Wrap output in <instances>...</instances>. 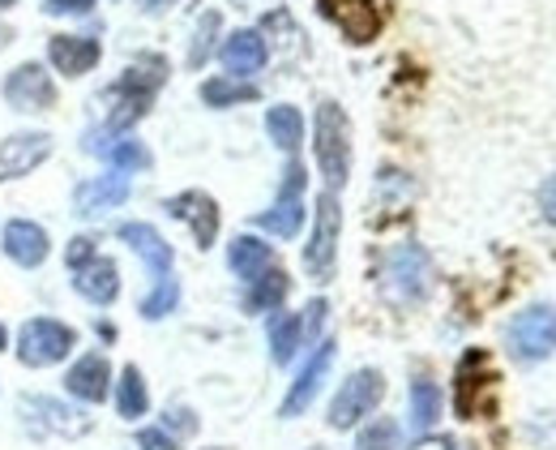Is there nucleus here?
<instances>
[{
    "label": "nucleus",
    "instance_id": "27",
    "mask_svg": "<svg viewBox=\"0 0 556 450\" xmlns=\"http://www.w3.org/2000/svg\"><path fill=\"white\" fill-rule=\"evenodd\" d=\"M116 412L121 421H138L150 412V390H146V377H141L138 365H125L121 370V382H116Z\"/></svg>",
    "mask_w": 556,
    "mask_h": 450
},
{
    "label": "nucleus",
    "instance_id": "42",
    "mask_svg": "<svg viewBox=\"0 0 556 450\" xmlns=\"http://www.w3.org/2000/svg\"><path fill=\"white\" fill-rule=\"evenodd\" d=\"M308 450H321V447H308Z\"/></svg>",
    "mask_w": 556,
    "mask_h": 450
},
{
    "label": "nucleus",
    "instance_id": "38",
    "mask_svg": "<svg viewBox=\"0 0 556 450\" xmlns=\"http://www.w3.org/2000/svg\"><path fill=\"white\" fill-rule=\"evenodd\" d=\"M9 348V330H4V322H0V352Z\"/></svg>",
    "mask_w": 556,
    "mask_h": 450
},
{
    "label": "nucleus",
    "instance_id": "39",
    "mask_svg": "<svg viewBox=\"0 0 556 450\" xmlns=\"http://www.w3.org/2000/svg\"><path fill=\"white\" fill-rule=\"evenodd\" d=\"M141 4H150V9H159V4H172V0H141Z\"/></svg>",
    "mask_w": 556,
    "mask_h": 450
},
{
    "label": "nucleus",
    "instance_id": "16",
    "mask_svg": "<svg viewBox=\"0 0 556 450\" xmlns=\"http://www.w3.org/2000/svg\"><path fill=\"white\" fill-rule=\"evenodd\" d=\"M0 249H4V258H9L13 266L35 271V266L48 262L52 240H48V232L35 224V220H9L4 232H0Z\"/></svg>",
    "mask_w": 556,
    "mask_h": 450
},
{
    "label": "nucleus",
    "instance_id": "7",
    "mask_svg": "<svg viewBox=\"0 0 556 450\" xmlns=\"http://www.w3.org/2000/svg\"><path fill=\"white\" fill-rule=\"evenodd\" d=\"M386 399V374L381 370H355L339 386V395L330 399V429H355L364 416L377 412V403Z\"/></svg>",
    "mask_w": 556,
    "mask_h": 450
},
{
    "label": "nucleus",
    "instance_id": "8",
    "mask_svg": "<svg viewBox=\"0 0 556 450\" xmlns=\"http://www.w3.org/2000/svg\"><path fill=\"white\" fill-rule=\"evenodd\" d=\"M304 180H308V172H304V163L300 159H291L287 163V172H282V185H278V198L270 211H262L253 224L262 227V232H270L278 240H291L300 227H304Z\"/></svg>",
    "mask_w": 556,
    "mask_h": 450
},
{
    "label": "nucleus",
    "instance_id": "23",
    "mask_svg": "<svg viewBox=\"0 0 556 450\" xmlns=\"http://www.w3.org/2000/svg\"><path fill=\"white\" fill-rule=\"evenodd\" d=\"M304 348V317L300 313H275L270 317V357L275 365H291Z\"/></svg>",
    "mask_w": 556,
    "mask_h": 450
},
{
    "label": "nucleus",
    "instance_id": "4",
    "mask_svg": "<svg viewBox=\"0 0 556 450\" xmlns=\"http://www.w3.org/2000/svg\"><path fill=\"white\" fill-rule=\"evenodd\" d=\"M77 348V330L61 317H30L22 322L17 330V361L26 370H48V365H61Z\"/></svg>",
    "mask_w": 556,
    "mask_h": 450
},
{
    "label": "nucleus",
    "instance_id": "20",
    "mask_svg": "<svg viewBox=\"0 0 556 450\" xmlns=\"http://www.w3.org/2000/svg\"><path fill=\"white\" fill-rule=\"evenodd\" d=\"M77 279H73V292L81 300H90V304H99V309H108V304H116L121 297V266L112 262V258H90L81 271H73Z\"/></svg>",
    "mask_w": 556,
    "mask_h": 450
},
{
    "label": "nucleus",
    "instance_id": "41",
    "mask_svg": "<svg viewBox=\"0 0 556 450\" xmlns=\"http://www.w3.org/2000/svg\"><path fill=\"white\" fill-rule=\"evenodd\" d=\"M206 450H227V447H206Z\"/></svg>",
    "mask_w": 556,
    "mask_h": 450
},
{
    "label": "nucleus",
    "instance_id": "33",
    "mask_svg": "<svg viewBox=\"0 0 556 450\" xmlns=\"http://www.w3.org/2000/svg\"><path fill=\"white\" fill-rule=\"evenodd\" d=\"M65 258H70L73 271H81V266H86L90 258H99V253H94V240H90V236H73V240H70V253H65Z\"/></svg>",
    "mask_w": 556,
    "mask_h": 450
},
{
    "label": "nucleus",
    "instance_id": "25",
    "mask_svg": "<svg viewBox=\"0 0 556 450\" xmlns=\"http://www.w3.org/2000/svg\"><path fill=\"white\" fill-rule=\"evenodd\" d=\"M287 292H291V279H287L278 266H270L266 275H257V279L249 284V292H244V309H249V313H275L278 304L287 300Z\"/></svg>",
    "mask_w": 556,
    "mask_h": 450
},
{
    "label": "nucleus",
    "instance_id": "29",
    "mask_svg": "<svg viewBox=\"0 0 556 450\" xmlns=\"http://www.w3.org/2000/svg\"><path fill=\"white\" fill-rule=\"evenodd\" d=\"M176 304H180V284H176L172 275H163V279H154V288L141 297V317H146V322H159V317L176 313Z\"/></svg>",
    "mask_w": 556,
    "mask_h": 450
},
{
    "label": "nucleus",
    "instance_id": "32",
    "mask_svg": "<svg viewBox=\"0 0 556 450\" xmlns=\"http://www.w3.org/2000/svg\"><path fill=\"white\" fill-rule=\"evenodd\" d=\"M138 447L141 450H180V447H176V438H172L167 429H159V425H150V429H138Z\"/></svg>",
    "mask_w": 556,
    "mask_h": 450
},
{
    "label": "nucleus",
    "instance_id": "18",
    "mask_svg": "<svg viewBox=\"0 0 556 450\" xmlns=\"http://www.w3.org/2000/svg\"><path fill=\"white\" fill-rule=\"evenodd\" d=\"M48 61L61 77H81L103 61V43L90 39V35H52L48 39Z\"/></svg>",
    "mask_w": 556,
    "mask_h": 450
},
{
    "label": "nucleus",
    "instance_id": "9",
    "mask_svg": "<svg viewBox=\"0 0 556 450\" xmlns=\"http://www.w3.org/2000/svg\"><path fill=\"white\" fill-rule=\"evenodd\" d=\"M17 412L26 421L30 434H56V438H81L90 434V416L70 408L65 399H52V395H22L17 399Z\"/></svg>",
    "mask_w": 556,
    "mask_h": 450
},
{
    "label": "nucleus",
    "instance_id": "21",
    "mask_svg": "<svg viewBox=\"0 0 556 450\" xmlns=\"http://www.w3.org/2000/svg\"><path fill=\"white\" fill-rule=\"evenodd\" d=\"M65 390L81 403H103L112 395V365L103 352H86L70 374H65Z\"/></svg>",
    "mask_w": 556,
    "mask_h": 450
},
{
    "label": "nucleus",
    "instance_id": "31",
    "mask_svg": "<svg viewBox=\"0 0 556 450\" xmlns=\"http://www.w3.org/2000/svg\"><path fill=\"white\" fill-rule=\"evenodd\" d=\"M218 30H223V17L210 9L202 13V22H198V30H193V48H189V70H202L210 57H214V39H218Z\"/></svg>",
    "mask_w": 556,
    "mask_h": 450
},
{
    "label": "nucleus",
    "instance_id": "24",
    "mask_svg": "<svg viewBox=\"0 0 556 450\" xmlns=\"http://www.w3.org/2000/svg\"><path fill=\"white\" fill-rule=\"evenodd\" d=\"M266 134H270V142H275L278 150L295 154L300 142H304V116H300V108L275 103V108L266 112Z\"/></svg>",
    "mask_w": 556,
    "mask_h": 450
},
{
    "label": "nucleus",
    "instance_id": "13",
    "mask_svg": "<svg viewBox=\"0 0 556 450\" xmlns=\"http://www.w3.org/2000/svg\"><path fill=\"white\" fill-rule=\"evenodd\" d=\"M81 150H90L94 159L112 163V172H121V176L146 172V167L154 163V154L146 150V142L129 138V134H112V129H90V134L81 138Z\"/></svg>",
    "mask_w": 556,
    "mask_h": 450
},
{
    "label": "nucleus",
    "instance_id": "40",
    "mask_svg": "<svg viewBox=\"0 0 556 450\" xmlns=\"http://www.w3.org/2000/svg\"><path fill=\"white\" fill-rule=\"evenodd\" d=\"M13 4H17V0H0V9H13Z\"/></svg>",
    "mask_w": 556,
    "mask_h": 450
},
{
    "label": "nucleus",
    "instance_id": "35",
    "mask_svg": "<svg viewBox=\"0 0 556 450\" xmlns=\"http://www.w3.org/2000/svg\"><path fill=\"white\" fill-rule=\"evenodd\" d=\"M326 313H330V304H326V300H313V304H308V309L300 313V317H304V339H313V335L321 330V322H326Z\"/></svg>",
    "mask_w": 556,
    "mask_h": 450
},
{
    "label": "nucleus",
    "instance_id": "12",
    "mask_svg": "<svg viewBox=\"0 0 556 450\" xmlns=\"http://www.w3.org/2000/svg\"><path fill=\"white\" fill-rule=\"evenodd\" d=\"M52 147L56 142L43 129H26V134H13V138H0V185L4 180H22L35 167H43L52 159Z\"/></svg>",
    "mask_w": 556,
    "mask_h": 450
},
{
    "label": "nucleus",
    "instance_id": "6",
    "mask_svg": "<svg viewBox=\"0 0 556 450\" xmlns=\"http://www.w3.org/2000/svg\"><path fill=\"white\" fill-rule=\"evenodd\" d=\"M505 343L518 361H548L556 352V304H527L514 313Z\"/></svg>",
    "mask_w": 556,
    "mask_h": 450
},
{
    "label": "nucleus",
    "instance_id": "17",
    "mask_svg": "<svg viewBox=\"0 0 556 450\" xmlns=\"http://www.w3.org/2000/svg\"><path fill=\"white\" fill-rule=\"evenodd\" d=\"M163 211L193 227L198 249H210V245L218 240V202H214L210 193H202V189H189V193L167 198V202H163Z\"/></svg>",
    "mask_w": 556,
    "mask_h": 450
},
{
    "label": "nucleus",
    "instance_id": "28",
    "mask_svg": "<svg viewBox=\"0 0 556 450\" xmlns=\"http://www.w3.org/2000/svg\"><path fill=\"white\" fill-rule=\"evenodd\" d=\"M257 99V86L253 82H240V77H210L202 82V103L206 108H236V103H253Z\"/></svg>",
    "mask_w": 556,
    "mask_h": 450
},
{
    "label": "nucleus",
    "instance_id": "3",
    "mask_svg": "<svg viewBox=\"0 0 556 450\" xmlns=\"http://www.w3.org/2000/svg\"><path fill=\"white\" fill-rule=\"evenodd\" d=\"M381 288L386 297L399 300V304H419L432 288V262L428 253L419 249L416 240H403L386 253V266H381Z\"/></svg>",
    "mask_w": 556,
    "mask_h": 450
},
{
    "label": "nucleus",
    "instance_id": "43",
    "mask_svg": "<svg viewBox=\"0 0 556 450\" xmlns=\"http://www.w3.org/2000/svg\"><path fill=\"white\" fill-rule=\"evenodd\" d=\"M0 43H4V39H0Z\"/></svg>",
    "mask_w": 556,
    "mask_h": 450
},
{
    "label": "nucleus",
    "instance_id": "19",
    "mask_svg": "<svg viewBox=\"0 0 556 450\" xmlns=\"http://www.w3.org/2000/svg\"><path fill=\"white\" fill-rule=\"evenodd\" d=\"M116 236H121V245H129L134 253H138L141 262H146V271H150V279H163V275H172V262H176V253H172V245L154 232L150 224H121L116 227Z\"/></svg>",
    "mask_w": 556,
    "mask_h": 450
},
{
    "label": "nucleus",
    "instance_id": "11",
    "mask_svg": "<svg viewBox=\"0 0 556 450\" xmlns=\"http://www.w3.org/2000/svg\"><path fill=\"white\" fill-rule=\"evenodd\" d=\"M334 357H339V343H334V339H321V343L313 348V357L304 361V370L295 374L291 390H287V399H282V408H278V416H282V421H291V416L308 412V403L317 399V390H321V382H326V374H330Z\"/></svg>",
    "mask_w": 556,
    "mask_h": 450
},
{
    "label": "nucleus",
    "instance_id": "37",
    "mask_svg": "<svg viewBox=\"0 0 556 450\" xmlns=\"http://www.w3.org/2000/svg\"><path fill=\"white\" fill-rule=\"evenodd\" d=\"M167 421H172V425H176L180 434H193V429H198V421H193V412H185V408H172V412H167Z\"/></svg>",
    "mask_w": 556,
    "mask_h": 450
},
{
    "label": "nucleus",
    "instance_id": "15",
    "mask_svg": "<svg viewBox=\"0 0 556 450\" xmlns=\"http://www.w3.org/2000/svg\"><path fill=\"white\" fill-rule=\"evenodd\" d=\"M218 61H223L227 77L249 82L253 74L266 70V61H270V43H266L262 30H236V35H227V39L218 43Z\"/></svg>",
    "mask_w": 556,
    "mask_h": 450
},
{
    "label": "nucleus",
    "instance_id": "30",
    "mask_svg": "<svg viewBox=\"0 0 556 450\" xmlns=\"http://www.w3.org/2000/svg\"><path fill=\"white\" fill-rule=\"evenodd\" d=\"M355 450H403V434H399V425L390 416H377V421H368L359 429Z\"/></svg>",
    "mask_w": 556,
    "mask_h": 450
},
{
    "label": "nucleus",
    "instance_id": "5",
    "mask_svg": "<svg viewBox=\"0 0 556 450\" xmlns=\"http://www.w3.org/2000/svg\"><path fill=\"white\" fill-rule=\"evenodd\" d=\"M339 232H343V207H339V193H321L317 198V211H313V236L304 245V271L326 284L339 266Z\"/></svg>",
    "mask_w": 556,
    "mask_h": 450
},
{
    "label": "nucleus",
    "instance_id": "2",
    "mask_svg": "<svg viewBox=\"0 0 556 450\" xmlns=\"http://www.w3.org/2000/svg\"><path fill=\"white\" fill-rule=\"evenodd\" d=\"M313 154H317V167H321L326 189L339 193L351 180V121L334 99H326V103L317 108V121H313Z\"/></svg>",
    "mask_w": 556,
    "mask_h": 450
},
{
    "label": "nucleus",
    "instance_id": "22",
    "mask_svg": "<svg viewBox=\"0 0 556 450\" xmlns=\"http://www.w3.org/2000/svg\"><path fill=\"white\" fill-rule=\"evenodd\" d=\"M227 266H231L236 279L253 284L257 275H266V271L275 266V249H270L266 240H257V236H236V240L227 245Z\"/></svg>",
    "mask_w": 556,
    "mask_h": 450
},
{
    "label": "nucleus",
    "instance_id": "14",
    "mask_svg": "<svg viewBox=\"0 0 556 450\" xmlns=\"http://www.w3.org/2000/svg\"><path fill=\"white\" fill-rule=\"evenodd\" d=\"M129 193H134V185H129V176H121V172L90 176V180H81V185L73 189V215L99 220V215H108V211H121V207L129 202Z\"/></svg>",
    "mask_w": 556,
    "mask_h": 450
},
{
    "label": "nucleus",
    "instance_id": "34",
    "mask_svg": "<svg viewBox=\"0 0 556 450\" xmlns=\"http://www.w3.org/2000/svg\"><path fill=\"white\" fill-rule=\"evenodd\" d=\"M43 9H48L52 17H77V13H90L94 0H43Z\"/></svg>",
    "mask_w": 556,
    "mask_h": 450
},
{
    "label": "nucleus",
    "instance_id": "1",
    "mask_svg": "<svg viewBox=\"0 0 556 450\" xmlns=\"http://www.w3.org/2000/svg\"><path fill=\"white\" fill-rule=\"evenodd\" d=\"M163 82H167V61H163V57H141L138 65H129V70L121 74V82L108 90L112 112H108V125H103V129L129 134L141 116H146V108L154 103V95H159Z\"/></svg>",
    "mask_w": 556,
    "mask_h": 450
},
{
    "label": "nucleus",
    "instance_id": "10",
    "mask_svg": "<svg viewBox=\"0 0 556 450\" xmlns=\"http://www.w3.org/2000/svg\"><path fill=\"white\" fill-rule=\"evenodd\" d=\"M4 99L13 112H52L56 108V82L39 61H26L4 74Z\"/></svg>",
    "mask_w": 556,
    "mask_h": 450
},
{
    "label": "nucleus",
    "instance_id": "26",
    "mask_svg": "<svg viewBox=\"0 0 556 450\" xmlns=\"http://www.w3.org/2000/svg\"><path fill=\"white\" fill-rule=\"evenodd\" d=\"M437 421H441V386L432 377H416L412 382V434L424 438Z\"/></svg>",
    "mask_w": 556,
    "mask_h": 450
},
{
    "label": "nucleus",
    "instance_id": "36",
    "mask_svg": "<svg viewBox=\"0 0 556 450\" xmlns=\"http://www.w3.org/2000/svg\"><path fill=\"white\" fill-rule=\"evenodd\" d=\"M540 215H544L548 224H556V176H548L544 189H540Z\"/></svg>",
    "mask_w": 556,
    "mask_h": 450
}]
</instances>
